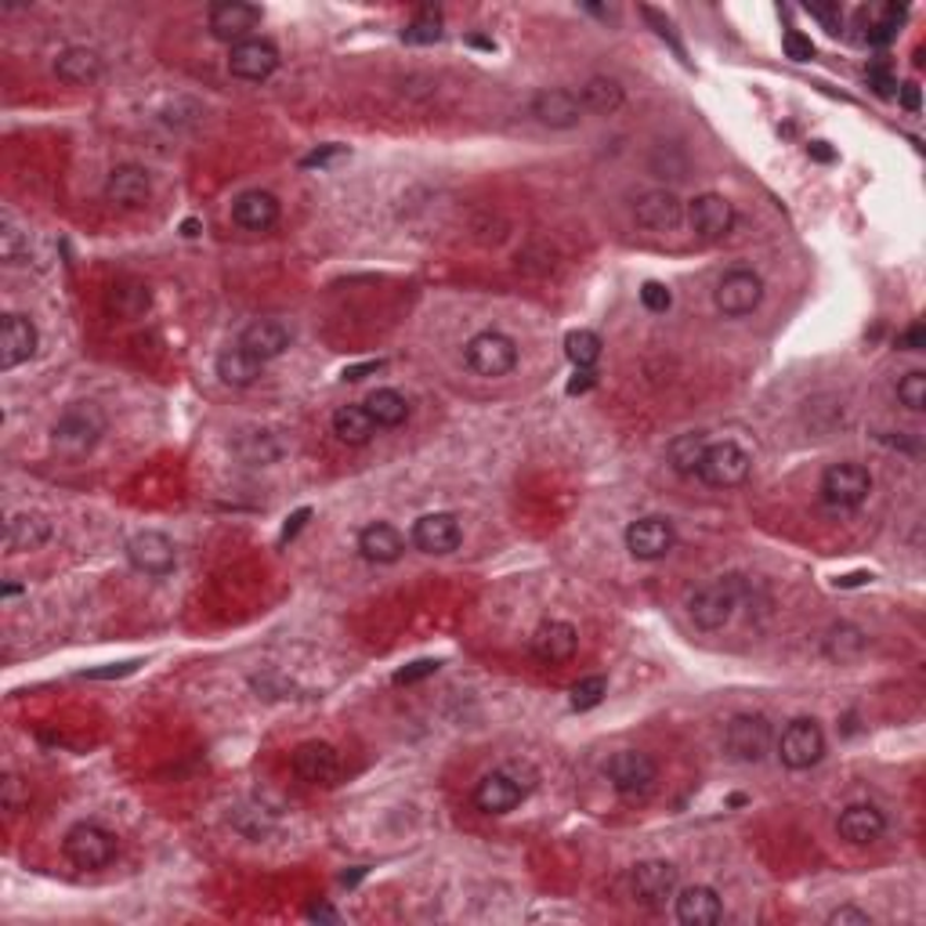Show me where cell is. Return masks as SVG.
Here are the masks:
<instances>
[{"instance_id":"f1b7e54d","label":"cell","mask_w":926,"mask_h":926,"mask_svg":"<svg viewBox=\"0 0 926 926\" xmlns=\"http://www.w3.org/2000/svg\"><path fill=\"white\" fill-rule=\"evenodd\" d=\"M358 555L373 564H391L405 555V539L394 525L388 522H373L358 533Z\"/></svg>"},{"instance_id":"2e32d148","label":"cell","mask_w":926,"mask_h":926,"mask_svg":"<svg viewBox=\"0 0 926 926\" xmlns=\"http://www.w3.org/2000/svg\"><path fill=\"white\" fill-rule=\"evenodd\" d=\"M460 544H463V528L456 522V514H449V511L424 514L421 522L413 525V547L421 550V555L442 558V555H453Z\"/></svg>"},{"instance_id":"836d02e7","label":"cell","mask_w":926,"mask_h":926,"mask_svg":"<svg viewBox=\"0 0 926 926\" xmlns=\"http://www.w3.org/2000/svg\"><path fill=\"white\" fill-rule=\"evenodd\" d=\"M821 651H826V659L840 662V666L857 662L868 651V637H865V630H857L851 623H840V626L829 630L826 641H821Z\"/></svg>"},{"instance_id":"4dcf8cb0","label":"cell","mask_w":926,"mask_h":926,"mask_svg":"<svg viewBox=\"0 0 926 926\" xmlns=\"http://www.w3.org/2000/svg\"><path fill=\"white\" fill-rule=\"evenodd\" d=\"M232 449H235V456L243 463H251V467H272V463H279L282 453H287V446H282V438L276 431H243L235 438Z\"/></svg>"},{"instance_id":"94428289","label":"cell","mask_w":926,"mask_h":926,"mask_svg":"<svg viewBox=\"0 0 926 926\" xmlns=\"http://www.w3.org/2000/svg\"><path fill=\"white\" fill-rule=\"evenodd\" d=\"M308 919H322V923H337L341 916H337V912L330 909V905H312L308 909Z\"/></svg>"},{"instance_id":"d6a6232c","label":"cell","mask_w":926,"mask_h":926,"mask_svg":"<svg viewBox=\"0 0 926 926\" xmlns=\"http://www.w3.org/2000/svg\"><path fill=\"white\" fill-rule=\"evenodd\" d=\"M261 369H265L261 358H254L251 352H243L240 344L224 348V352L218 355V377L229 383V388H251V383L261 377Z\"/></svg>"},{"instance_id":"f6af8a7d","label":"cell","mask_w":926,"mask_h":926,"mask_svg":"<svg viewBox=\"0 0 926 926\" xmlns=\"http://www.w3.org/2000/svg\"><path fill=\"white\" fill-rule=\"evenodd\" d=\"M605 695H608V681H605V677H583L580 684H572L569 703H572V709H580V714H586V709L601 706V698H605Z\"/></svg>"},{"instance_id":"c3c4849f","label":"cell","mask_w":926,"mask_h":926,"mask_svg":"<svg viewBox=\"0 0 926 926\" xmlns=\"http://www.w3.org/2000/svg\"><path fill=\"white\" fill-rule=\"evenodd\" d=\"M782 51L789 54L793 62H811L815 59V44H811V37H804L800 29H789L782 37Z\"/></svg>"},{"instance_id":"ee69618b","label":"cell","mask_w":926,"mask_h":926,"mask_svg":"<svg viewBox=\"0 0 926 926\" xmlns=\"http://www.w3.org/2000/svg\"><path fill=\"white\" fill-rule=\"evenodd\" d=\"M898 402L905 405L909 413L926 410V373L923 369H909L905 377L898 380Z\"/></svg>"},{"instance_id":"681fc988","label":"cell","mask_w":926,"mask_h":926,"mask_svg":"<svg viewBox=\"0 0 926 926\" xmlns=\"http://www.w3.org/2000/svg\"><path fill=\"white\" fill-rule=\"evenodd\" d=\"M807 15L821 22V29L832 33V37H840L843 33V11L840 4H807Z\"/></svg>"},{"instance_id":"30bf717a","label":"cell","mask_w":926,"mask_h":926,"mask_svg":"<svg viewBox=\"0 0 926 926\" xmlns=\"http://www.w3.org/2000/svg\"><path fill=\"white\" fill-rule=\"evenodd\" d=\"M681 890V876L670 862H641L630 873V894L645 909H666Z\"/></svg>"},{"instance_id":"d590c367","label":"cell","mask_w":926,"mask_h":926,"mask_svg":"<svg viewBox=\"0 0 926 926\" xmlns=\"http://www.w3.org/2000/svg\"><path fill=\"white\" fill-rule=\"evenodd\" d=\"M363 405L377 427H402L410 421V402H405V394L394 388H377Z\"/></svg>"},{"instance_id":"52a82bcc","label":"cell","mask_w":926,"mask_h":926,"mask_svg":"<svg viewBox=\"0 0 926 926\" xmlns=\"http://www.w3.org/2000/svg\"><path fill=\"white\" fill-rule=\"evenodd\" d=\"M62 854L70 857V865L84 868V873H98V868L112 865V857H117V836L95 826V821H81V826L65 832Z\"/></svg>"},{"instance_id":"91938a15","label":"cell","mask_w":926,"mask_h":926,"mask_svg":"<svg viewBox=\"0 0 926 926\" xmlns=\"http://www.w3.org/2000/svg\"><path fill=\"white\" fill-rule=\"evenodd\" d=\"M138 670V662H123V666H117V670H92V673H84V677H123V673H134Z\"/></svg>"},{"instance_id":"484cf974","label":"cell","mask_w":926,"mask_h":926,"mask_svg":"<svg viewBox=\"0 0 926 926\" xmlns=\"http://www.w3.org/2000/svg\"><path fill=\"white\" fill-rule=\"evenodd\" d=\"M836 832H840V840H846L851 846H873L876 840H884L887 818H884V811L873 804H851L840 811Z\"/></svg>"},{"instance_id":"8992f818","label":"cell","mask_w":926,"mask_h":926,"mask_svg":"<svg viewBox=\"0 0 926 926\" xmlns=\"http://www.w3.org/2000/svg\"><path fill=\"white\" fill-rule=\"evenodd\" d=\"M463 358H467V369L478 373V377H507L517 366V344L514 337H507L500 330H482L474 333L467 348H463Z\"/></svg>"},{"instance_id":"8fae6325","label":"cell","mask_w":926,"mask_h":926,"mask_svg":"<svg viewBox=\"0 0 926 926\" xmlns=\"http://www.w3.org/2000/svg\"><path fill=\"white\" fill-rule=\"evenodd\" d=\"M717 312L728 315V319H742V315H750L760 308L764 301V279L750 272V268H735V272H728L724 279L717 282Z\"/></svg>"},{"instance_id":"11a10c76","label":"cell","mask_w":926,"mask_h":926,"mask_svg":"<svg viewBox=\"0 0 926 926\" xmlns=\"http://www.w3.org/2000/svg\"><path fill=\"white\" fill-rule=\"evenodd\" d=\"M898 98H901V106H905L909 112H919V106H923L916 84H901V87H898Z\"/></svg>"},{"instance_id":"db71d44e","label":"cell","mask_w":926,"mask_h":926,"mask_svg":"<svg viewBox=\"0 0 926 926\" xmlns=\"http://www.w3.org/2000/svg\"><path fill=\"white\" fill-rule=\"evenodd\" d=\"M597 383V373L594 369H575V377L569 380V394H586Z\"/></svg>"},{"instance_id":"9f6ffc18","label":"cell","mask_w":926,"mask_h":926,"mask_svg":"<svg viewBox=\"0 0 926 926\" xmlns=\"http://www.w3.org/2000/svg\"><path fill=\"white\" fill-rule=\"evenodd\" d=\"M308 517H312V511H308V507H301V511L293 514L290 522H287V528H282V544H287V539H293V536H297L301 528H304V522H308Z\"/></svg>"},{"instance_id":"f546056e","label":"cell","mask_w":926,"mask_h":926,"mask_svg":"<svg viewBox=\"0 0 926 926\" xmlns=\"http://www.w3.org/2000/svg\"><path fill=\"white\" fill-rule=\"evenodd\" d=\"M101 54L92 48H65L59 59H54V76L70 87H92L101 76Z\"/></svg>"},{"instance_id":"ab89813d","label":"cell","mask_w":926,"mask_h":926,"mask_svg":"<svg viewBox=\"0 0 926 926\" xmlns=\"http://www.w3.org/2000/svg\"><path fill=\"white\" fill-rule=\"evenodd\" d=\"M402 40L405 44H435V40H442V11L431 8V4L421 8L410 19V26L402 29Z\"/></svg>"},{"instance_id":"603a6c76","label":"cell","mask_w":926,"mask_h":926,"mask_svg":"<svg viewBox=\"0 0 926 926\" xmlns=\"http://www.w3.org/2000/svg\"><path fill=\"white\" fill-rule=\"evenodd\" d=\"M684 218V203L670 188H651L634 203V221L648 232H670Z\"/></svg>"},{"instance_id":"83f0119b","label":"cell","mask_w":926,"mask_h":926,"mask_svg":"<svg viewBox=\"0 0 926 926\" xmlns=\"http://www.w3.org/2000/svg\"><path fill=\"white\" fill-rule=\"evenodd\" d=\"M290 341H293L290 326H282L279 319H257L246 326L235 344H240L243 352H251L254 358H261V363H272V358L287 352Z\"/></svg>"},{"instance_id":"1f68e13d","label":"cell","mask_w":926,"mask_h":926,"mask_svg":"<svg viewBox=\"0 0 926 926\" xmlns=\"http://www.w3.org/2000/svg\"><path fill=\"white\" fill-rule=\"evenodd\" d=\"M51 539V522L40 514H15L8 522V550L11 555H29Z\"/></svg>"},{"instance_id":"ac0fdd59","label":"cell","mask_w":926,"mask_h":926,"mask_svg":"<svg viewBox=\"0 0 926 926\" xmlns=\"http://www.w3.org/2000/svg\"><path fill=\"white\" fill-rule=\"evenodd\" d=\"M127 561L138 569L142 575H153V580H163V575L174 572L178 564V550L163 533H138L127 544Z\"/></svg>"},{"instance_id":"e0dca14e","label":"cell","mask_w":926,"mask_h":926,"mask_svg":"<svg viewBox=\"0 0 926 926\" xmlns=\"http://www.w3.org/2000/svg\"><path fill=\"white\" fill-rule=\"evenodd\" d=\"M293 775L304 785H337V778H341V753L330 742H304L293 753Z\"/></svg>"},{"instance_id":"6125c7cd","label":"cell","mask_w":926,"mask_h":926,"mask_svg":"<svg viewBox=\"0 0 926 926\" xmlns=\"http://www.w3.org/2000/svg\"><path fill=\"white\" fill-rule=\"evenodd\" d=\"M341 149H337V145H330V149H322V153H312V156H304V167H322L326 160H330V156H337Z\"/></svg>"},{"instance_id":"d6986e66","label":"cell","mask_w":926,"mask_h":926,"mask_svg":"<svg viewBox=\"0 0 926 926\" xmlns=\"http://www.w3.org/2000/svg\"><path fill=\"white\" fill-rule=\"evenodd\" d=\"M37 344H40V333L33 319L19 312H8L4 322H0V366L4 369H15L22 363H29L37 355Z\"/></svg>"},{"instance_id":"9a60e30c","label":"cell","mask_w":926,"mask_h":926,"mask_svg":"<svg viewBox=\"0 0 926 926\" xmlns=\"http://www.w3.org/2000/svg\"><path fill=\"white\" fill-rule=\"evenodd\" d=\"M677 547V533L666 517H637L626 525V550L637 561H662Z\"/></svg>"},{"instance_id":"60d3db41","label":"cell","mask_w":926,"mask_h":926,"mask_svg":"<svg viewBox=\"0 0 926 926\" xmlns=\"http://www.w3.org/2000/svg\"><path fill=\"white\" fill-rule=\"evenodd\" d=\"M149 287L145 282H123V287L112 290V308H117L120 315H142L145 308H149Z\"/></svg>"},{"instance_id":"6da1fadb","label":"cell","mask_w":926,"mask_h":926,"mask_svg":"<svg viewBox=\"0 0 926 926\" xmlns=\"http://www.w3.org/2000/svg\"><path fill=\"white\" fill-rule=\"evenodd\" d=\"M745 594H750V580H745V575H720V580L698 586V590L687 597V616H692V623L698 630L717 634V630H724L731 619H735Z\"/></svg>"},{"instance_id":"7dc6e473","label":"cell","mask_w":926,"mask_h":926,"mask_svg":"<svg viewBox=\"0 0 926 926\" xmlns=\"http://www.w3.org/2000/svg\"><path fill=\"white\" fill-rule=\"evenodd\" d=\"M0 800H4V811H8V815H19V811L29 804L26 789H22V782H19L15 775H4V782H0Z\"/></svg>"},{"instance_id":"816d5d0a","label":"cell","mask_w":926,"mask_h":926,"mask_svg":"<svg viewBox=\"0 0 926 926\" xmlns=\"http://www.w3.org/2000/svg\"><path fill=\"white\" fill-rule=\"evenodd\" d=\"M829 926H873V916L862 909H854V905H843L829 916Z\"/></svg>"},{"instance_id":"e575fe53","label":"cell","mask_w":926,"mask_h":926,"mask_svg":"<svg viewBox=\"0 0 926 926\" xmlns=\"http://www.w3.org/2000/svg\"><path fill=\"white\" fill-rule=\"evenodd\" d=\"M333 435L341 438L344 446H366L373 435H377V424L366 413V405H341L333 413Z\"/></svg>"},{"instance_id":"5b68a950","label":"cell","mask_w":926,"mask_h":926,"mask_svg":"<svg viewBox=\"0 0 926 926\" xmlns=\"http://www.w3.org/2000/svg\"><path fill=\"white\" fill-rule=\"evenodd\" d=\"M775 750H778V760H782L789 771H811V767L826 756V731H821L818 720L800 717L793 724L782 728Z\"/></svg>"},{"instance_id":"4fadbf2b","label":"cell","mask_w":926,"mask_h":926,"mask_svg":"<svg viewBox=\"0 0 926 926\" xmlns=\"http://www.w3.org/2000/svg\"><path fill=\"white\" fill-rule=\"evenodd\" d=\"M279 70V48L272 40L251 37L229 51V73L246 84H265Z\"/></svg>"},{"instance_id":"680465c9","label":"cell","mask_w":926,"mask_h":926,"mask_svg":"<svg viewBox=\"0 0 926 926\" xmlns=\"http://www.w3.org/2000/svg\"><path fill=\"white\" fill-rule=\"evenodd\" d=\"M807 153L815 156V160H821V163H829V160H836V153L829 149V142H811L807 145Z\"/></svg>"},{"instance_id":"9c48e42d","label":"cell","mask_w":926,"mask_h":926,"mask_svg":"<svg viewBox=\"0 0 926 926\" xmlns=\"http://www.w3.org/2000/svg\"><path fill=\"white\" fill-rule=\"evenodd\" d=\"M750 471H753V456L739 442H714L706 446L695 478L714 485V489H735V485L750 478Z\"/></svg>"},{"instance_id":"b9f144b4","label":"cell","mask_w":926,"mask_h":926,"mask_svg":"<svg viewBox=\"0 0 926 926\" xmlns=\"http://www.w3.org/2000/svg\"><path fill=\"white\" fill-rule=\"evenodd\" d=\"M865 81H868V87H873L879 98H894L898 95V73H894V62H890L887 54H879V59H873L865 65Z\"/></svg>"},{"instance_id":"7a4b0ae2","label":"cell","mask_w":926,"mask_h":926,"mask_svg":"<svg viewBox=\"0 0 926 926\" xmlns=\"http://www.w3.org/2000/svg\"><path fill=\"white\" fill-rule=\"evenodd\" d=\"M106 435V413L95 402H73L59 413L51 427V442L65 456H84L101 442Z\"/></svg>"},{"instance_id":"ffe728a7","label":"cell","mask_w":926,"mask_h":926,"mask_svg":"<svg viewBox=\"0 0 926 926\" xmlns=\"http://www.w3.org/2000/svg\"><path fill=\"white\" fill-rule=\"evenodd\" d=\"M525 796H528V789L517 782L507 767L489 771L478 782V789H474V804H478V811H485V815H507V811H514Z\"/></svg>"},{"instance_id":"bcb514c9","label":"cell","mask_w":926,"mask_h":926,"mask_svg":"<svg viewBox=\"0 0 926 926\" xmlns=\"http://www.w3.org/2000/svg\"><path fill=\"white\" fill-rule=\"evenodd\" d=\"M641 304H645L648 312H655V315H662V312H670L673 308V293L662 287V282H655V279H648L645 287H641Z\"/></svg>"},{"instance_id":"7402d4cb","label":"cell","mask_w":926,"mask_h":926,"mask_svg":"<svg viewBox=\"0 0 926 926\" xmlns=\"http://www.w3.org/2000/svg\"><path fill=\"white\" fill-rule=\"evenodd\" d=\"M673 912L684 926H714L724 919V901L714 887H681L673 894Z\"/></svg>"},{"instance_id":"e7e4bbea","label":"cell","mask_w":926,"mask_h":926,"mask_svg":"<svg viewBox=\"0 0 926 926\" xmlns=\"http://www.w3.org/2000/svg\"><path fill=\"white\" fill-rule=\"evenodd\" d=\"M182 235H188V240H192V235H199V221H192V218H188V221L182 224Z\"/></svg>"},{"instance_id":"d4e9b609","label":"cell","mask_w":926,"mask_h":926,"mask_svg":"<svg viewBox=\"0 0 926 926\" xmlns=\"http://www.w3.org/2000/svg\"><path fill=\"white\" fill-rule=\"evenodd\" d=\"M533 117L544 123L550 131H569L575 123L583 120V106H580V95L564 92V87H544L536 98H533Z\"/></svg>"},{"instance_id":"3957f363","label":"cell","mask_w":926,"mask_h":926,"mask_svg":"<svg viewBox=\"0 0 926 926\" xmlns=\"http://www.w3.org/2000/svg\"><path fill=\"white\" fill-rule=\"evenodd\" d=\"M818 492L829 511H857V507L868 500V492H873V474H868L865 463H854V460L829 463V467L821 471Z\"/></svg>"},{"instance_id":"4316f807","label":"cell","mask_w":926,"mask_h":926,"mask_svg":"<svg viewBox=\"0 0 926 926\" xmlns=\"http://www.w3.org/2000/svg\"><path fill=\"white\" fill-rule=\"evenodd\" d=\"M232 221L246 232H268L279 221V199L265 188H246L232 199Z\"/></svg>"},{"instance_id":"277c9868","label":"cell","mask_w":926,"mask_h":926,"mask_svg":"<svg viewBox=\"0 0 926 926\" xmlns=\"http://www.w3.org/2000/svg\"><path fill=\"white\" fill-rule=\"evenodd\" d=\"M608 785L616 789L623 800H645L655 782H659V767H655V760L648 753L641 750H619L608 756Z\"/></svg>"},{"instance_id":"7bdbcfd3","label":"cell","mask_w":926,"mask_h":926,"mask_svg":"<svg viewBox=\"0 0 926 926\" xmlns=\"http://www.w3.org/2000/svg\"><path fill=\"white\" fill-rule=\"evenodd\" d=\"M0 257L4 265H26L29 261V235L15 229L11 218H4V232H0Z\"/></svg>"},{"instance_id":"5bb4252c","label":"cell","mask_w":926,"mask_h":926,"mask_svg":"<svg viewBox=\"0 0 926 926\" xmlns=\"http://www.w3.org/2000/svg\"><path fill=\"white\" fill-rule=\"evenodd\" d=\"M687 221H692V232L698 240L717 243L735 229V207H731L720 192H703V196H695L692 207H687Z\"/></svg>"},{"instance_id":"be15d7a7","label":"cell","mask_w":926,"mask_h":926,"mask_svg":"<svg viewBox=\"0 0 926 926\" xmlns=\"http://www.w3.org/2000/svg\"><path fill=\"white\" fill-rule=\"evenodd\" d=\"M862 583H868V575H865V572H857V575H843V580H836V586H862Z\"/></svg>"},{"instance_id":"8d00e7d4","label":"cell","mask_w":926,"mask_h":926,"mask_svg":"<svg viewBox=\"0 0 926 926\" xmlns=\"http://www.w3.org/2000/svg\"><path fill=\"white\" fill-rule=\"evenodd\" d=\"M580 106L597 112V117H612V112L623 106V87L612 76H590L580 87Z\"/></svg>"},{"instance_id":"44dd1931","label":"cell","mask_w":926,"mask_h":926,"mask_svg":"<svg viewBox=\"0 0 926 926\" xmlns=\"http://www.w3.org/2000/svg\"><path fill=\"white\" fill-rule=\"evenodd\" d=\"M153 196V182H149V171L138 163H120L112 167L109 178H106V199L117 203L123 210H138L145 207Z\"/></svg>"},{"instance_id":"6f0895ef","label":"cell","mask_w":926,"mask_h":926,"mask_svg":"<svg viewBox=\"0 0 926 926\" xmlns=\"http://www.w3.org/2000/svg\"><path fill=\"white\" fill-rule=\"evenodd\" d=\"M377 369H383L380 358H373V363H363V366H348V369H344V380H363L366 373H377Z\"/></svg>"},{"instance_id":"74e56055","label":"cell","mask_w":926,"mask_h":926,"mask_svg":"<svg viewBox=\"0 0 926 926\" xmlns=\"http://www.w3.org/2000/svg\"><path fill=\"white\" fill-rule=\"evenodd\" d=\"M706 435L698 431H687V435H677L670 449H666V460H670V467L681 474V478H695L698 463H703V453H706Z\"/></svg>"},{"instance_id":"cb8c5ba5","label":"cell","mask_w":926,"mask_h":926,"mask_svg":"<svg viewBox=\"0 0 926 926\" xmlns=\"http://www.w3.org/2000/svg\"><path fill=\"white\" fill-rule=\"evenodd\" d=\"M575 648H580V634H575V626L564 623V619H550V623L539 626L533 641H528V651H533L544 666L569 662Z\"/></svg>"},{"instance_id":"f5cc1de1","label":"cell","mask_w":926,"mask_h":926,"mask_svg":"<svg viewBox=\"0 0 926 926\" xmlns=\"http://www.w3.org/2000/svg\"><path fill=\"white\" fill-rule=\"evenodd\" d=\"M898 348H901V352H923V348H926V330H923V322H912L909 330L898 337Z\"/></svg>"},{"instance_id":"7c38bea8","label":"cell","mask_w":926,"mask_h":926,"mask_svg":"<svg viewBox=\"0 0 926 926\" xmlns=\"http://www.w3.org/2000/svg\"><path fill=\"white\" fill-rule=\"evenodd\" d=\"M207 26L214 33V40H224L235 48V44L251 40V33L261 26V8L243 4V0H218L207 11Z\"/></svg>"},{"instance_id":"f35d334b","label":"cell","mask_w":926,"mask_h":926,"mask_svg":"<svg viewBox=\"0 0 926 926\" xmlns=\"http://www.w3.org/2000/svg\"><path fill=\"white\" fill-rule=\"evenodd\" d=\"M564 355L575 369H594V363L601 358V337L594 330H572L564 337Z\"/></svg>"},{"instance_id":"f907efd6","label":"cell","mask_w":926,"mask_h":926,"mask_svg":"<svg viewBox=\"0 0 926 926\" xmlns=\"http://www.w3.org/2000/svg\"><path fill=\"white\" fill-rule=\"evenodd\" d=\"M438 670H442V662L438 659H416V662L402 666V670L394 673V684H416V681H424V677H435Z\"/></svg>"},{"instance_id":"ba28073f","label":"cell","mask_w":926,"mask_h":926,"mask_svg":"<svg viewBox=\"0 0 926 926\" xmlns=\"http://www.w3.org/2000/svg\"><path fill=\"white\" fill-rule=\"evenodd\" d=\"M775 745L771 720L760 714H739L724 728V750L739 764H760Z\"/></svg>"}]
</instances>
